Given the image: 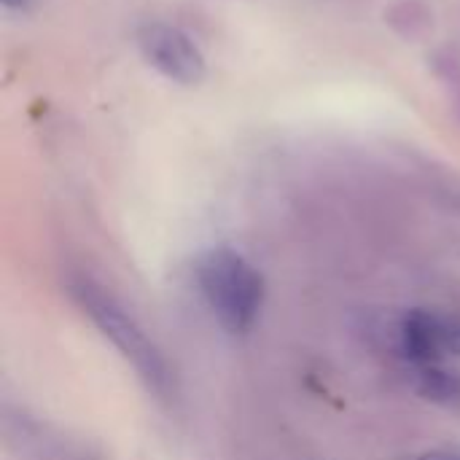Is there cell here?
<instances>
[{
	"label": "cell",
	"mask_w": 460,
	"mask_h": 460,
	"mask_svg": "<svg viewBox=\"0 0 460 460\" xmlns=\"http://www.w3.org/2000/svg\"><path fill=\"white\" fill-rule=\"evenodd\" d=\"M67 294L81 307V313L97 326V332L121 353V358L135 369V375L156 399L175 396V375L164 353L102 286H97L92 278L75 275L67 280Z\"/></svg>",
	"instance_id": "cell-1"
},
{
	"label": "cell",
	"mask_w": 460,
	"mask_h": 460,
	"mask_svg": "<svg viewBox=\"0 0 460 460\" xmlns=\"http://www.w3.org/2000/svg\"><path fill=\"white\" fill-rule=\"evenodd\" d=\"M137 46L151 67H156L164 78L181 86H194L205 78L208 65L199 46L191 40L189 32H183L175 24H143L137 32Z\"/></svg>",
	"instance_id": "cell-4"
},
{
	"label": "cell",
	"mask_w": 460,
	"mask_h": 460,
	"mask_svg": "<svg viewBox=\"0 0 460 460\" xmlns=\"http://www.w3.org/2000/svg\"><path fill=\"white\" fill-rule=\"evenodd\" d=\"M27 3H30V0H3L5 8H24Z\"/></svg>",
	"instance_id": "cell-6"
},
{
	"label": "cell",
	"mask_w": 460,
	"mask_h": 460,
	"mask_svg": "<svg viewBox=\"0 0 460 460\" xmlns=\"http://www.w3.org/2000/svg\"><path fill=\"white\" fill-rule=\"evenodd\" d=\"M197 288L229 334H248L264 307V278L261 272L234 248L216 245L197 256L194 261Z\"/></svg>",
	"instance_id": "cell-2"
},
{
	"label": "cell",
	"mask_w": 460,
	"mask_h": 460,
	"mask_svg": "<svg viewBox=\"0 0 460 460\" xmlns=\"http://www.w3.org/2000/svg\"><path fill=\"white\" fill-rule=\"evenodd\" d=\"M418 460H460V447H453V450H429Z\"/></svg>",
	"instance_id": "cell-5"
},
{
	"label": "cell",
	"mask_w": 460,
	"mask_h": 460,
	"mask_svg": "<svg viewBox=\"0 0 460 460\" xmlns=\"http://www.w3.org/2000/svg\"><path fill=\"white\" fill-rule=\"evenodd\" d=\"M399 356L410 372H460V315L445 310H410L399 323Z\"/></svg>",
	"instance_id": "cell-3"
}]
</instances>
